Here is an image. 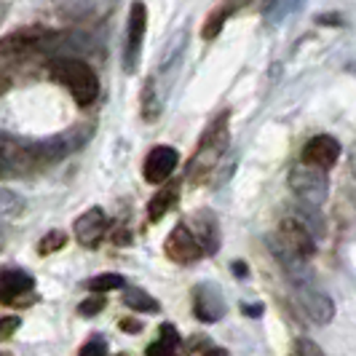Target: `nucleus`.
<instances>
[{"instance_id": "f257e3e1", "label": "nucleus", "mask_w": 356, "mask_h": 356, "mask_svg": "<svg viewBox=\"0 0 356 356\" xmlns=\"http://www.w3.org/2000/svg\"><path fill=\"white\" fill-rule=\"evenodd\" d=\"M94 134L91 124H75L65 134H54L46 140H24L3 131V145H0V169L3 177L11 175H27V172H43L54 163L65 161L70 153L86 147V143Z\"/></svg>"}, {"instance_id": "f03ea898", "label": "nucleus", "mask_w": 356, "mask_h": 356, "mask_svg": "<svg viewBox=\"0 0 356 356\" xmlns=\"http://www.w3.org/2000/svg\"><path fill=\"white\" fill-rule=\"evenodd\" d=\"M231 143V115L228 110H222L217 118H212L204 134L198 137V145L193 156L188 161V182L191 185H201L214 175V169L220 166V161L228 150Z\"/></svg>"}, {"instance_id": "7ed1b4c3", "label": "nucleus", "mask_w": 356, "mask_h": 356, "mask_svg": "<svg viewBox=\"0 0 356 356\" xmlns=\"http://www.w3.org/2000/svg\"><path fill=\"white\" fill-rule=\"evenodd\" d=\"M46 72L51 75L56 83H62L72 94L75 105L89 107L99 97V78L89 62L78 59V56H54L49 59Z\"/></svg>"}, {"instance_id": "20e7f679", "label": "nucleus", "mask_w": 356, "mask_h": 356, "mask_svg": "<svg viewBox=\"0 0 356 356\" xmlns=\"http://www.w3.org/2000/svg\"><path fill=\"white\" fill-rule=\"evenodd\" d=\"M273 252L276 257H300L311 260L316 254V233L305 225L300 217H284L276 238H273Z\"/></svg>"}, {"instance_id": "39448f33", "label": "nucleus", "mask_w": 356, "mask_h": 356, "mask_svg": "<svg viewBox=\"0 0 356 356\" xmlns=\"http://www.w3.org/2000/svg\"><path fill=\"white\" fill-rule=\"evenodd\" d=\"M289 191L300 198L308 207H316L319 209L321 204L330 196V177L324 169H316V166H308V163H298L292 172H289Z\"/></svg>"}, {"instance_id": "423d86ee", "label": "nucleus", "mask_w": 356, "mask_h": 356, "mask_svg": "<svg viewBox=\"0 0 356 356\" xmlns=\"http://www.w3.org/2000/svg\"><path fill=\"white\" fill-rule=\"evenodd\" d=\"M163 252H166V257H169L172 263H177V266H193L201 257H207L201 241L196 238V233L191 231V225H188L185 220L177 222V225L172 228V233L166 236Z\"/></svg>"}, {"instance_id": "0eeeda50", "label": "nucleus", "mask_w": 356, "mask_h": 356, "mask_svg": "<svg viewBox=\"0 0 356 356\" xmlns=\"http://www.w3.org/2000/svg\"><path fill=\"white\" fill-rule=\"evenodd\" d=\"M147 33V8L143 0H134L129 8L126 19V40H124V70L134 72L140 65V54H143V40Z\"/></svg>"}, {"instance_id": "6e6552de", "label": "nucleus", "mask_w": 356, "mask_h": 356, "mask_svg": "<svg viewBox=\"0 0 356 356\" xmlns=\"http://www.w3.org/2000/svg\"><path fill=\"white\" fill-rule=\"evenodd\" d=\"M72 233H75V241L81 247L97 250L105 241L107 233H110V217L105 214L102 207H91L72 222Z\"/></svg>"}, {"instance_id": "1a4fd4ad", "label": "nucleus", "mask_w": 356, "mask_h": 356, "mask_svg": "<svg viewBox=\"0 0 356 356\" xmlns=\"http://www.w3.org/2000/svg\"><path fill=\"white\" fill-rule=\"evenodd\" d=\"M295 295H298V303L305 311V316L314 321V324H330L335 319V303L327 292H321L316 282H308V284L295 286Z\"/></svg>"}, {"instance_id": "9d476101", "label": "nucleus", "mask_w": 356, "mask_h": 356, "mask_svg": "<svg viewBox=\"0 0 356 356\" xmlns=\"http://www.w3.org/2000/svg\"><path fill=\"white\" fill-rule=\"evenodd\" d=\"M179 163V153L177 147L172 145H156L147 159H145L143 166V177L150 182V185H166L169 179L175 177V169Z\"/></svg>"}, {"instance_id": "9b49d317", "label": "nucleus", "mask_w": 356, "mask_h": 356, "mask_svg": "<svg viewBox=\"0 0 356 356\" xmlns=\"http://www.w3.org/2000/svg\"><path fill=\"white\" fill-rule=\"evenodd\" d=\"M266 6H268V0H222V6L214 8L212 14L207 17L204 27H201V35H204V40H214V38L220 35L222 24H225L231 17L244 14V11H252V8L266 11Z\"/></svg>"}, {"instance_id": "f8f14e48", "label": "nucleus", "mask_w": 356, "mask_h": 356, "mask_svg": "<svg viewBox=\"0 0 356 356\" xmlns=\"http://www.w3.org/2000/svg\"><path fill=\"white\" fill-rule=\"evenodd\" d=\"M340 159V143L330 134H316L303 145V153L300 161L308 166H316V169H332Z\"/></svg>"}, {"instance_id": "ddd939ff", "label": "nucleus", "mask_w": 356, "mask_h": 356, "mask_svg": "<svg viewBox=\"0 0 356 356\" xmlns=\"http://www.w3.org/2000/svg\"><path fill=\"white\" fill-rule=\"evenodd\" d=\"M193 314L204 324H214V321H220L225 316V300H222L220 286L204 282V284H198L193 289Z\"/></svg>"}, {"instance_id": "4468645a", "label": "nucleus", "mask_w": 356, "mask_h": 356, "mask_svg": "<svg viewBox=\"0 0 356 356\" xmlns=\"http://www.w3.org/2000/svg\"><path fill=\"white\" fill-rule=\"evenodd\" d=\"M33 289H35V279L27 270L6 268L3 276H0V303L14 305L19 298H30Z\"/></svg>"}, {"instance_id": "2eb2a0df", "label": "nucleus", "mask_w": 356, "mask_h": 356, "mask_svg": "<svg viewBox=\"0 0 356 356\" xmlns=\"http://www.w3.org/2000/svg\"><path fill=\"white\" fill-rule=\"evenodd\" d=\"M185 222L191 225V231L196 233V238L201 241V247H204L207 254H214V252L220 250V222H217V217L212 212L201 209V212H196Z\"/></svg>"}, {"instance_id": "dca6fc26", "label": "nucleus", "mask_w": 356, "mask_h": 356, "mask_svg": "<svg viewBox=\"0 0 356 356\" xmlns=\"http://www.w3.org/2000/svg\"><path fill=\"white\" fill-rule=\"evenodd\" d=\"M179 188H182V182L175 177L166 185H161V191H156V196L147 204V222H159L163 214L175 209V204L179 201Z\"/></svg>"}, {"instance_id": "f3484780", "label": "nucleus", "mask_w": 356, "mask_h": 356, "mask_svg": "<svg viewBox=\"0 0 356 356\" xmlns=\"http://www.w3.org/2000/svg\"><path fill=\"white\" fill-rule=\"evenodd\" d=\"M179 348H182V338H179L177 327L166 321V324H161L159 340H153L145 348V356H177Z\"/></svg>"}, {"instance_id": "a211bd4d", "label": "nucleus", "mask_w": 356, "mask_h": 356, "mask_svg": "<svg viewBox=\"0 0 356 356\" xmlns=\"http://www.w3.org/2000/svg\"><path fill=\"white\" fill-rule=\"evenodd\" d=\"M124 305H129L137 314H159L161 311L159 300L140 286H124Z\"/></svg>"}, {"instance_id": "6ab92c4d", "label": "nucleus", "mask_w": 356, "mask_h": 356, "mask_svg": "<svg viewBox=\"0 0 356 356\" xmlns=\"http://www.w3.org/2000/svg\"><path fill=\"white\" fill-rule=\"evenodd\" d=\"M161 115V94L156 78H150L143 89V118L145 121H156Z\"/></svg>"}, {"instance_id": "aec40b11", "label": "nucleus", "mask_w": 356, "mask_h": 356, "mask_svg": "<svg viewBox=\"0 0 356 356\" xmlns=\"http://www.w3.org/2000/svg\"><path fill=\"white\" fill-rule=\"evenodd\" d=\"M303 6V0H268L266 11H263V17L270 22V24H279L286 14H292V11H298Z\"/></svg>"}, {"instance_id": "412c9836", "label": "nucleus", "mask_w": 356, "mask_h": 356, "mask_svg": "<svg viewBox=\"0 0 356 356\" xmlns=\"http://www.w3.org/2000/svg\"><path fill=\"white\" fill-rule=\"evenodd\" d=\"M124 276H118V273H99V276L86 282V289L94 295H105L110 289H124Z\"/></svg>"}, {"instance_id": "4be33fe9", "label": "nucleus", "mask_w": 356, "mask_h": 356, "mask_svg": "<svg viewBox=\"0 0 356 356\" xmlns=\"http://www.w3.org/2000/svg\"><path fill=\"white\" fill-rule=\"evenodd\" d=\"M0 212H3L6 220L8 217H19V214L24 212V198L14 193L11 188H3V193H0Z\"/></svg>"}, {"instance_id": "5701e85b", "label": "nucleus", "mask_w": 356, "mask_h": 356, "mask_svg": "<svg viewBox=\"0 0 356 356\" xmlns=\"http://www.w3.org/2000/svg\"><path fill=\"white\" fill-rule=\"evenodd\" d=\"M65 244H67V233L65 231H49L40 241H38V254L49 257V254H54V252L65 250Z\"/></svg>"}, {"instance_id": "b1692460", "label": "nucleus", "mask_w": 356, "mask_h": 356, "mask_svg": "<svg viewBox=\"0 0 356 356\" xmlns=\"http://www.w3.org/2000/svg\"><path fill=\"white\" fill-rule=\"evenodd\" d=\"M188 354L191 356H228V351L220 348V346H214L212 340H207L204 335H196V338H191V343H188Z\"/></svg>"}, {"instance_id": "393cba45", "label": "nucleus", "mask_w": 356, "mask_h": 356, "mask_svg": "<svg viewBox=\"0 0 356 356\" xmlns=\"http://www.w3.org/2000/svg\"><path fill=\"white\" fill-rule=\"evenodd\" d=\"M105 305H107V300L102 295H94V298H86L83 303L78 305V314H81V316H97Z\"/></svg>"}, {"instance_id": "a878e982", "label": "nucleus", "mask_w": 356, "mask_h": 356, "mask_svg": "<svg viewBox=\"0 0 356 356\" xmlns=\"http://www.w3.org/2000/svg\"><path fill=\"white\" fill-rule=\"evenodd\" d=\"M292 356H327V354L321 351V348L316 346V343H314V340L300 338L298 343H295V351H292Z\"/></svg>"}, {"instance_id": "bb28decb", "label": "nucleus", "mask_w": 356, "mask_h": 356, "mask_svg": "<svg viewBox=\"0 0 356 356\" xmlns=\"http://www.w3.org/2000/svg\"><path fill=\"white\" fill-rule=\"evenodd\" d=\"M78 356H107V343L102 338H91L89 343H83Z\"/></svg>"}, {"instance_id": "cd10ccee", "label": "nucleus", "mask_w": 356, "mask_h": 356, "mask_svg": "<svg viewBox=\"0 0 356 356\" xmlns=\"http://www.w3.org/2000/svg\"><path fill=\"white\" fill-rule=\"evenodd\" d=\"M19 324H22V321H19L17 316H3V321H0V338L11 340V335L19 330Z\"/></svg>"}, {"instance_id": "c85d7f7f", "label": "nucleus", "mask_w": 356, "mask_h": 356, "mask_svg": "<svg viewBox=\"0 0 356 356\" xmlns=\"http://www.w3.org/2000/svg\"><path fill=\"white\" fill-rule=\"evenodd\" d=\"M113 241H115L118 247H129V244H131V231L124 228V225H118L115 233H113Z\"/></svg>"}, {"instance_id": "c756f323", "label": "nucleus", "mask_w": 356, "mask_h": 356, "mask_svg": "<svg viewBox=\"0 0 356 356\" xmlns=\"http://www.w3.org/2000/svg\"><path fill=\"white\" fill-rule=\"evenodd\" d=\"M118 327H121L124 332H131V335H137V332L143 330V324H140L137 319H121V324H118Z\"/></svg>"}, {"instance_id": "7c9ffc66", "label": "nucleus", "mask_w": 356, "mask_h": 356, "mask_svg": "<svg viewBox=\"0 0 356 356\" xmlns=\"http://www.w3.org/2000/svg\"><path fill=\"white\" fill-rule=\"evenodd\" d=\"M241 311H244V314H247V316H263V311H266V308H263V303H254V305H241Z\"/></svg>"}, {"instance_id": "2f4dec72", "label": "nucleus", "mask_w": 356, "mask_h": 356, "mask_svg": "<svg viewBox=\"0 0 356 356\" xmlns=\"http://www.w3.org/2000/svg\"><path fill=\"white\" fill-rule=\"evenodd\" d=\"M316 22H319V24H343L340 17H330V14H327V17H316Z\"/></svg>"}, {"instance_id": "473e14b6", "label": "nucleus", "mask_w": 356, "mask_h": 356, "mask_svg": "<svg viewBox=\"0 0 356 356\" xmlns=\"http://www.w3.org/2000/svg\"><path fill=\"white\" fill-rule=\"evenodd\" d=\"M233 270L238 273V279H247V266L244 263H233Z\"/></svg>"}, {"instance_id": "72a5a7b5", "label": "nucleus", "mask_w": 356, "mask_h": 356, "mask_svg": "<svg viewBox=\"0 0 356 356\" xmlns=\"http://www.w3.org/2000/svg\"><path fill=\"white\" fill-rule=\"evenodd\" d=\"M351 175H354V182H356V145L351 147Z\"/></svg>"}, {"instance_id": "f704fd0d", "label": "nucleus", "mask_w": 356, "mask_h": 356, "mask_svg": "<svg viewBox=\"0 0 356 356\" xmlns=\"http://www.w3.org/2000/svg\"><path fill=\"white\" fill-rule=\"evenodd\" d=\"M118 356H129V354H118Z\"/></svg>"}]
</instances>
